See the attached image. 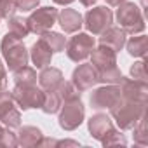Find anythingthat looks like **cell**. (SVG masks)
Segmentation results:
<instances>
[{"label": "cell", "instance_id": "obj_1", "mask_svg": "<svg viewBox=\"0 0 148 148\" xmlns=\"http://www.w3.org/2000/svg\"><path fill=\"white\" fill-rule=\"evenodd\" d=\"M145 112H146V103H134L124 98H120L110 108V115L117 122L120 131H131L145 117Z\"/></svg>", "mask_w": 148, "mask_h": 148}, {"label": "cell", "instance_id": "obj_2", "mask_svg": "<svg viewBox=\"0 0 148 148\" xmlns=\"http://www.w3.org/2000/svg\"><path fill=\"white\" fill-rule=\"evenodd\" d=\"M0 51H2V56H4V59H5L11 71L28 64V61H30L28 49L21 44L19 38L12 37L11 33H7L2 38V42H0Z\"/></svg>", "mask_w": 148, "mask_h": 148}, {"label": "cell", "instance_id": "obj_3", "mask_svg": "<svg viewBox=\"0 0 148 148\" xmlns=\"http://www.w3.org/2000/svg\"><path fill=\"white\" fill-rule=\"evenodd\" d=\"M117 21H119L120 28L125 33H131V35L143 33L145 26H146L141 9L134 2H127V0L122 2L117 9Z\"/></svg>", "mask_w": 148, "mask_h": 148}, {"label": "cell", "instance_id": "obj_4", "mask_svg": "<svg viewBox=\"0 0 148 148\" xmlns=\"http://www.w3.org/2000/svg\"><path fill=\"white\" fill-rule=\"evenodd\" d=\"M84 117H86V108L80 98H77V99L64 101V105H61L58 122H59V127L64 131H75L84 122Z\"/></svg>", "mask_w": 148, "mask_h": 148}, {"label": "cell", "instance_id": "obj_5", "mask_svg": "<svg viewBox=\"0 0 148 148\" xmlns=\"http://www.w3.org/2000/svg\"><path fill=\"white\" fill-rule=\"evenodd\" d=\"M11 94H12V99H14L18 108L30 110V108H40L42 106L45 91H42L40 87H37L33 84V86H16Z\"/></svg>", "mask_w": 148, "mask_h": 148}, {"label": "cell", "instance_id": "obj_6", "mask_svg": "<svg viewBox=\"0 0 148 148\" xmlns=\"http://www.w3.org/2000/svg\"><path fill=\"white\" fill-rule=\"evenodd\" d=\"M92 49H94V37H91L89 33H77L75 37H71L66 42V45H64L66 56L73 63L86 61L91 56Z\"/></svg>", "mask_w": 148, "mask_h": 148}, {"label": "cell", "instance_id": "obj_7", "mask_svg": "<svg viewBox=\"0 0 148 148\" xmlns=\"http://www.w3.org/2000/svg\"><path fill=\"white\" fill-rule=\"evenodd\" d=\"M54 23H58V9H54V7L33 9V12H32L30 18L26 19V25H28L30 33H35V35H38V37H40L42 33L49 32Z\"/></svg>", "mask_w": 148, "mask_h": 148}, {"label": "cell", "instance_id": "obj_8", "mask_svg": "<svg viewBox=\"0 0 148 148\" xmlns=\"http://www.w3.org/2000/svg\"><path fill=\"white\" fill-rule=\"evenodd\" d=\"M82 19H84V26L87 28L89 33L101 35L105 30H108L112 26V23H113V12L108 7L101 5V7L89 9Z\"/></svg>", "mask_w": 148, "mask_h": 148}, {"label": "cell", "instance_id": "obj_9", "mask_svg": "<svg viewBox=\"0 0 148 148\" xmlns=\"http://www.w3.org/2000/svg\"><path fill=\"white\" fill-rule=\"evenodd\" d=\"M122 98L120 94V86L115 84H106L103 87H98L91 98H89V105L94 110H110L119 99Z\"/></svg>", "mask_w": 148, "mask_h": 148}, {"label": "cell", "instance_id": "obj_10", "mask_svg": "<svg viewBox=\"0 0 148 148\" xmlns=\"http://www.w3.org/2000/svg\"><path fill=\"white\" fill-rule=\"evenodd\" d=\"M0 122L9 129H18L21 125V113L16 106L12 94L9 91L0 92Z\"/></svg>", "mask_w": 148, "mask_h": 148}, {"label": "cell", "instance_id": "obj_11", "mask_svg": "<svg viewBox=\"0 0 148 148\" xmlns=\"http://www.w3.org/2000/svg\"><path fill=\"white\" fill-rule=\"evenodd\" d=\"M71 84L75 86L80 92L92 89L94 86L99 84V77H98V70L91 64V63H82L79 64L71 73Z\"/></svg>", "mask_w": 148, "mask_h": 148}, {"label": "cell", "instance_id": "obj_12", "mask_svg": "<svg viewBox=\"0 0 148 148\" xmlns=\"http://www.w3.org/2000/svg\"><path fill=\"white\" fill-rule=\"evenodd\" d=\"M120 94L124 99L134 101V103H146L148 99V86L143 80L136 79H124L120 84Z\"/></svg>", "mask_w": 148, "mask_h": 148}, {"label": "cell", "instance_id": "obj_13", "mask_svg": "<svg viewBox=\"0 0 148 148\" xmlns=\"http://www.w3.org/2000/svg\"><path fill=\"white\" fill-rule=\"evenodd\" d=\"M91 64L98 71L113 68V66H117V52L112 51L110 47L99 44V47L92 49V52H91Z\"/></svg>", "mask_w": 148, "mask_h": 148}, {"label": "cell", "instance_id": "obj_14", "mask_svg": "<svg viewBox=\"0 0 148 148\" xmlns=\"http://www.w3.org/2000/svg\"><path fill=\"white\" fill-rule=\"evenodd\" d=\"M87 127H89V132H91V136L94 138V139H98V141H101L115 125H113V120H112V117H108L106 113H96V115H92L91 119H89V122H87Z\"/></svg>", "mask_w": 148, "mask_h": 148}, {"label": "cell", "instance_id": "obj_15", "mask_svg": "<svg viewBox=\"0 0 148 148\" xmlns=\"http://www.w3.org/2000/svg\"><path fill=\"white\" fill-rule=\"evenodd\" d=\"M58 23L61 25L64 33H77L84 26L82 14L75 9H63L61 12H58Z\"/></svg>", "mask_w": 148, "mask_h": 148}, {"label": "cell", "instance_id": "obj_16", "mask_svg": "<svg viewBox=\"0 0 148 148\" xmlns=\"http://www.w3.org/2000/svg\"><path fill=\"white\" fill-rule=\"evenodd\" d=\"M38 79V87L42 91H58V87L61 86V82L64 80L63 79V73L61 70L58 68H52V66H45L42 71H40V75L37 77Z\"/></svg>", "mask_w": 148, "mask_h": 148}, {"label": "cell", "instance_id": "obj_17", "mask_svg": "<svg viewBox=\"0 0 148 148\" xmlns=\"http://www.w3.org/2000/svg\"><path fill=\"white\" fill-rule=\"evenodd\" d=\"M125 35H127V33H125L122 28L110 26L108 30H105V32L99 35V44L110 47V49L115 51V52H119V51H122L124 45H125V40H127Z\"/></svg>", "mask_w": 148, "mask_h": 148}, {"label": "cell", "instance_id": "obj_18", "mask_svg": "<svg viewBox=\"0 0 148 148\" xmlns=\"http://www.w3.org/2000/svg\"><path fill=\"white\" fill-rule=\"evenodd\" d=\"M52 54H54V52L49 49V45L40 38V40H37V42L32 45L30 59L33 61V64H35L37 68H45V66L51 64V61H52Z\"/></svg>", "mask_w": 148, "mask_h": 148}, {"label": "cell", "instance_id": "obj_19", "mask_svg": "<svg viewBox=\"0 0 148 148\" xmlns=\"http://www.w3.org/2000/svg\"><path fill=\"white\" fill-rule=\"evenodd\" d=\"M44 138L42 131L35 125H19V132L16 134V141H18V146H23V148H28V146H38L40 139Z\"/></svg>", "mask_w": 148, "mask_h": 148}, {"label": "cell", "instance_id": "obj_20", "mask_svg": "<svg viewBox=\"0 0 148 148\" xmlns=\"http://www.w3.org/2000/svg\"><path fill=\"white\" fill-rule=\"evenodd\" d=\"M127 52L132 56V58H141L145 59L146 58V52H148V37L146 35H132L129 40H125V45Z\"/></svg>", "mask_w": 148, "mask_h": 148}, {"label": "cell", "instance_id": "obj_21", "mask_svg": "<svg viewBox=\"0 0 148 148\" xmlns=\"http://www.w3.org/2000/svg\"><path fill=\"white\" fill-rule=\"evenodd\" d=\"M12 79L16 86H33L37 84V71L32 66H21L12 71Z\"/></svg>", "mask_w": 148, "mask_h": 148}, {"label": "cell", "instance_id": "obj_22", "mask_svg": "<svg viewBox=\"0 0 148 148\" xmlns=\"http://www.w3.org/2000/svg\"><path fill=\"white\" fill-rule=\"evenodd\" d=\"M63 105V99L61 96L58 94V91H47L45 96H44V103L40 106V110L47 115H52V113H58L59 108Z\"/></svg>", "mask_w": 148, "mask_h": 148}, {"label": "cell", "instance_id": "obj_23", "mask_svg": "<svg viewBox=\"0 0 148 148\" xmlns=\"http://www.w3.org/2000/svg\"><path fill=\"white\" fill-rule=\"evenodd\" d=\"M7 28H9V33L19 40H23L30 30H28V25H26V19L23 18H18V16H11L9 18V23H7Z\"/></svg>", "mask_w": 148, "mask_h": 148}, {"label": "cell", "instance_id": "obj_24", "mask_svg": "<svg viewBox=\"0 0 148 148\" xmlns=\"http://www.w3.org/2000/svg\"><path fill=\"white\" fill-rule=\"evenodd\" d=\"M40 38L49 45V49L52 52H61L64 51V45H66V37H63L61 33H56V32H45L40 35Z\"/></svg>", "mask_w": 148, "mask_h": 148}, {"label": "cell", "instance_id": "obj_25", "mask_svg": "<svg viewBox=\"0 0 148 148\" xmlns=\"http://www.w3.org/2000/svg\"><path fill=\"white\" fill-rule=\"evenodd\" d=\"M98 77H99V82L101 84H115V86H120L122 80L125 79L122 75V71L117 66L108 68V70H103V71H98Z\"/></svg>", "mask_w": 148, "mask_h": 148}, {"label": "cell", "instance_id": "obj_26", "mask_svg": "<svg viewBox=\"0 0 148 148\" xmlns=\"http://www.w3.org/2000/svg\"><path fill=\"white\" fill-rule=\"evenodd\" d=\"M58 94L61 96V99L63 101H70V99H77V98H80V91L73 86L71 82H61V86L58 87Z\"/></svg>", "mask_w": 148, "mask_h": 148}, {"label": "cell", "instance_id": "obj_27", "mask_svg": "<svg viewBox=\"0 0 148 148\" xmlns=\"http://www.w3.org/2000/svg\"><path fill=\"white\" fill-rule=\"evenodd\" d=\"M132 131H134V141L138 143V145H143V146H146L148 145V129H146V117H143L134 127H132Z\"/></svg>", "mask_w": 148, "mask_h": 148}, {"label": "cell", "instance_id": "obj_28", "mask_svg": "<svg viewBox=\"0 0 148 148\" xmlns=\"http://www.w3.org/2000/svg\"><path fill=\"white\" fill-rule=\"evenodd\" d=\"M101 145H103V146H113V145H122V146H125V145H127V141H125L124 134L113 127V129H112V131L103 138V139H101Z\"/></svg>", "mask_w": 148, "mask_h": 148}, {"label": "cell", "instance_id": "obj_29", "mask_svg": "<svg viewBox=\"0 0 148 148\" xmlns=\"http://www.w3.org/2000/svg\"><path fill=\"white\" fill-rule=\"evenodd\" d=\"M0 146H5V148L18 146L16 134H14L9 127H0Z\"/></svg>", "mask_w": 148, "mask_h": 148}, {"label": "cell", "instance_id": "obj_30", "mask_svg": "<svg viewBox=\"0 0 148 148\" xmlns=\"http://www.w3.org/2000/svg\"><path fill=\"white\" fill-rule=\"evenodd\" d=\"M131 77L136 79V80L146 82V63H145V59L136 61V63L131 66Z\"/></svg>", "mask_w": 148, "mask_h": 148}, {"label": "cell", "instance_id": "obj_31", "mask_svg": "<svg viewBox=\"0 0 148 148\" xmlns=\"http://www.w3.org/2000/svg\"><path fill=\"white\" fill-rule=\"evenodd\" d=\"M16 12V0H0V18L9 19Z\"/></svg>", "mask_w": 148, "mask_h": 148}, {"label": "cell", "instance_id": "obj_32", "mask_svg": "<svg viewBox=\"0 0 148 148\" xmlns=\"http://www.w3.org/2000/svg\"><path fill=\"white\" fill-rule=\"evenodd\" d=\"M38 4H40V0H16V11L30 12V11L37 9Z\"/></svg>", "mask_w": 148, "mask_h": 148}, {"label": "cell", "instance_id": "obj_33", "mask_svg": "<svg viewBox=\"0 0 148 148\" xmlns=\"http://www.w3.org/2000/svg\"><path fill=\"white\" fill-rule=\"evenodd\" d=\"M5 87H7V71H5L4 63L0 61V92L5 91Z\"/></svg>", "mask_w": 148, "mask_h": 148}, {"label": "cell", "instance_id": "obj_34", "mask_svg": "<svg viewBox=\"0 0 148 148\" xmlns=\"http://www.w3.org/2000/svg\"><path fill=\"white\" fill-rule=\"evenodd\" d=\"M122 2H125V0H106V4L112 5V7H119Z\"/></svg>", "mask_w": 148, "mask_h": 148}, {"label": "cell", "instance_id": "obj_35", "mask_svg": "<svg viewBox=\"0 0 148 148\" xmlns=\"http://www.w3.org/2000/svg\"><path fill=\"white\" fill-rule=\"evenodd\" d=\"M54 4H58V5H70L73 0H52Z\"/></svg>", "mask_w": 148, "mask_h": 148}, {"label": "cell", "instance_id": "obj_36", "mask_svg": "<svg viewBox=\"0 0 148 148\" xmlns=\"http://www.w3.org/2000/svg\"><path fill=\"white\" fill-rule=\"evenodd\" d=\"M80 4L86 5V7H92V5L96 4V0H80Z\"/></svg>", "mask_w": 148, "mask_h": 148}, {"label": "cell", "instance_id": "obj_37", "mask_svg": "<svg viewBox=\"0 0 148 148\" xmlns=\"http://www.w3.org/2000/svg\"><path fill=\"white\" fill-rule=\"evenodd\" d=\"M0 21H2V18H0Z\"/></svg>", "mask_w": 148, "mask_h": 148}]
</instances>
